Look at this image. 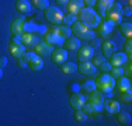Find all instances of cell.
I'll use <instances>...</instances> for the list:
<instances>
[{
	"label": "cell",
	"instance_id": "cell-20",
	"mask_svg": "<svg viewBox=\"0 0 132 126\" xmlns=\"http://www.w3.org/2000/svg\"><path fill=\"white\" fill-rule=\"evenodd\" d=\"M103 109L107 113H110V115H114V113H117L119 111V104H118V101H114V100H104Z\"/></svg>",
	"mask_w": 132,
	"mask_h": 126
},
{
	"label": "cell",
	"instance_id": "cell-21",
	"mask_svg": "<svg viewBox=\"0 0 132 126\" xmlns=\"http://www.w3.org/2000/svg\"><path fill=\"white\" fill-rule=\"evenodd\" d=\"M115 87L118 88L121 93H125V91H131V80L125 76H121V77L115 78Z\"/></svg>",
	"mask_w": 132,
	"mask_h": 126
},
{
	"label": "cell",
	"instance_id": "cell-32",
	"mask_svg": "<svg viewBox=\"0 0 132 126\" xmlns=\"http://www.w3.org/2000/svg\"><path fill=\"white\" fill-rule=\"evenodd\" d=\"M30 3L37 10H45V8L49 7V0H31Z\"/></svg>",
	"mask_w": 132,
	"mask_h": 126
},
{
	"label": "cell",
	"instance_id": "cell-11",
	"mask_svg": "<svg viewBox=\"0 0 132 126\" xmlns=\"http://www.w3.org/2000/svg\"><path fill=\"white\" fill-rule=\"evenodd\" d=\"M97 35L104 38V39H107L110 35H111L112 30H114V25H112L111 23H108L107 20H101L100 21V24L97 25Z\"/></svg>",
	"mask_w": 132,
	"mask_h": 126
},
{
	"label": "cell",
	"instance_id": "cell-24",
	"mask_svg": "<svg viewBox=\"0 0 132 126\" xmlns=\"http://www.w3.org/2000/svg\"><path fill=\"white\" fill-rule=\"evenodd\" d=\"M14 7L15 11H18L20 14H30L31 13V3L28 0H17Z\"/></svg>",
	"mask_w": 132,
	"mask_h": 126
},
{
	"label": "cell",
	"instance_id": "cell-29",
	"mask_svg": "<svg viewBox=\"0 0 132 126\" xmlns=\"http://www.w3.org/2000/svg\"><path fill=\"white\" fill-rule=\"evenodd\" d=\"M117 122L121 126H129L131 125V115L128 112H121V111H118L117 113Z\"/></svg>",
	"mask_w": 132,
	"mask_h": 126
},
{
	"label": "cell",
	"instance_id": "cell-25",
	"mask_svg": "<svg viewBox=\"0 0 132 126\" xmlns=\"http://www.w3.org/2000/svg\"><path fill=\"white\" fill-rule=\"evenodd\" d=\"M128 58L125 53H117L115 52L114 55L110 58V65L111 66H124L125 63H127Z\"/></svg>",
	"mask_w": 132,
	"mask_h": 126
},
{
	"label": "cell",
	"instance_id": "cell-6",
	"mask_svg": "<svg viewBox=\"0 0 132 126\" xmlns=\"http://www.w3.org/2000/svg\"><path fill=\"white\" fill-rule=\"evenodd\" d=\"M51 56V62L56 66H61L63 62L68 60V50L62 46H58V48H53L52 52L49 53Z\"/></svg>",
	"mask_w": 132,
	"mask_h": 126
},
{
	"label": "cell",
	"instance_id": "cell-19",
	"mask_svg": "<svg viewBox=\"0 0 132 126\" xmlns=\"http://www.w3.org/2000/svg\"><path fill=\"white\" fill-rule=\"evenodd\" d=\"M80 39H77L76 37H73V35H70V37H68L66 39L63 41V43H62V48H65L66 50H77L80 48Z\"/></svg>",
	"mask_w": 132,
	"mask_h": 126
},
{
	"label": "cell",
	"instance_id": "cell-39",
	"mask_svg": "<svg viewBox=\"0 0 132 126\" xmlns=\"http://www.w3.org/2000/svg\"><path fill=\"white\" fill-rule=\"evenodd\" d=\"M132 14V11H131V6L128 4L127 7H122V17H129V15Z\"/></svg>",
	"mask_w": 132,
	"mask_h": 126
},
{
	"label": "cell",
	"instance_id": "cell-16",
	"mask_svg": "<svg viewBox=\"0 0 132 126\" xmlns=\"http://www.w3.org/2000/svg\"><path fill=\"white\" fill-rule=\"evenodd\" d=\"M42 39H44V42H46V43H49V45H62L63 43V41L65 39H62L61 37H58L55 32H53L52 30H49V31H46V32H44V35H42Z\"/></svg>",
	"mask_w": 132,
	"mask_h": 126
},
{
	"label": "cell",
	"instance_id": "cell-23",
	"mask_svg": "<svg viewBox=\"0 0 132 126\" xmlns=\"http://www.w3.org/2000/svg\"><path fill=\"white\" fill-rule=\"evenodd\" d=\"M27 66L32 71H39L41 69L44 67V59L41 58V56H38V55H34L32 58H31V60L27 63Z\"/></svg>",
	"mask_w": 132,
	"mask_h": 126
},
{
	"label": "cell",
	"instance_id": "cell-4",
	"mask_svg": "<svg viewBox=\"0 0 132 126\" xmlns=\"http://www.w3.org/2000/svg\"><path fill=\"white\" fill-rule=\"evenodd\" d=\"M44 17H45V20L52 25H61L65 21L63 11L59 7H56V6H49L48 8H45V10H44Z\"/></svg>",
	"mask_w": 132,
	"mask_h": 126
},
{
	"label": "cell",
	"instance_id": "cell-31",
	"mask_svg": "<svg viewBox=\"0 0 132 126\" xmlns=\"http://www.w3.org/2000/svg\"><path fill=\"white\" fill-rule=\"evenodd\" d=\"M79 86H80V90H83L84 93H87V94L92 93L93 90H96V84H94V81H90V80H83Z\"/></svg>",
	"mask_w": 132,
	"mask_h": 126
},
{
	"label": "cell",
	"instance_id": "cell-13",
	"mask_svg": "<svg viewBox=\"0 0 132 126\" xmlns=\"http://www.w3.org/2000/svg\"><path fill=\"white\" fill-rule=\"evenodd\" d=\"M18 41H20L26 48H27V46H32V48H34V45H37V43L39 42V38L37 37L35 34L26 31V32H23L21 35H18Z\"/></svg>",
	"mask_w": 132,
	"mask_h": 126
},
{
	"label": "cell",
	"instance_id": "cell-5",
	"mask_svg": "<svg viewBox=\"0 0 132 126\" xmlns=\"http://www.w3.org/2000/svg\"><path fill=\"white\" fill-rule=\"evenodd\" d=\"M104 17L112 25H118L122 21V6L119 3H112L104 13Z\"/></svg>",
	"mask_w": 132,
	"mask_h": 126
},
{
	"label": "cell",
	"instance_id": "cell-26",
	"mask_svg": "<svg viewBox=\"0 0 132 126\" xmlns=\"http://www.w3.org/2000/svg\"><path fill=\"white\" fill-rule=\"evenodd\" d=\"M52 31H53V32H55L58 37H61L62 39H66L68 37L72 35L70 28H69V27H65V25H55V27L52 28Z\"/></svg>",
	"mask_w": 132,
	"mask_h": 126
},
{
	"label": "cell",
	"instance_id": "cell-44",
	"mask_svg": "<svg viewBox=\"0 0 132 126\" xmlns=\"http://www.w3.org/2000/svg\"><path fill=\"white\" fill-rule=\"evenodd\" d=\"M131 46H132V38H127V41H125V49L131 48Z\"/></svg>",
	"mask_w": 132,
	"mask_h": 126
},
{
	"label": "cell",
	"instance_id": "cell-46",
	"mask_svg": "<svg viewBox=\"0 0 132 126\" xmlns=\"http://www.w3.org/2000/svg\"><path fill=\"white\" fill-rule=\"evenodd\" d=\"M3 78V69H0V80Z\"/></svg>",
	"mask_w": 132,
	"mask_h": 126
},
{
	"label": "cell",
	"instance_id": "cell-9",
	"mask_svg": "<svg viewBox=\"0 0 132 126\" xmlns=\"http://www.w3.org/2000/svg\"><path fill=\"white\" fill-rule=\"evenodd\" d=\"M93 55H94V48L93 46L81 45L80 48L77 49L76 58H77V60H79V63H81V62H89L90 59L93 58Z\"/></svg>",
	"mask_w": 132,
	"mask_h": 126
},
{
	"label": "cell",
	"instance_id": "cell-33",
	"mask_svg": "<svg viewBox=\"0 0 132 126\" xmlns=\"http://www.w3.org/2000/svg\"><path fill=\"white\" fill-rule=\"evenodd\" d=\"M73 119L77 122V123H84V122L87 121V115L86 112L83 111V109H76L73 113Z\"/></svg>",
	"mask_w": 132,
	"mask_h": 126
},
{
	"label": "cell",
	"instance_id": "cell-2",
	"mask_svg": "<svg viewBox=\"0 0 132 126\" xmlns=\"http://www.w3.org/2000/svg\"><path fill=\"white\" fill-rule=\"evenodd\" d=\"M70 32L73 37H76L80 41H92L94 38V32L90 27L80 23L79 20H75L70 25Z\"/></svg>",
	"mask_w": 132,
	"mask_h": 126
},
{
	"label": "cell",
	"instance_id": "cell-22",
	"mask_svg": "<svg viewBox=\"0 0 132 126\" xmlns=\"http://www.w3.org/2000/svg\"><path fill=\"white\" fill-rule=\"evenodd\" d=\"M114 3V0H96V4H94V7H96V11L98 15H104L105 10L110 7V6Z\"/></svg>",
	"mask_w": 132,
	"mask_h": 126
},
{
	"label": "cell",
	"instance_id": "cell-14",
	"mask_svg": "<svg viewBox=\"0 0 132 126\" xmlns=\"http://www.w3.org/2000/svg\"><path fill=\"white\" fill-rule=\"evenodd\" d=\"M115 50H117V45H115L114 41L105 39L104 42L101 43V55L104 56L105 59L111 58V56L115 53Z\"/></svg>",
	"mask_w": 132,
	"mask_h": 126
},
{
	"label": "cell",
	"instance_id": "cell-18",
	"mask_svg": "<svg viewBox=\"0 0 132 126\" xmlns=\"http://www.w3.org/2000/svg\"><path fill=\"white\" fill-rule=\"evenodd\" d=\"M77 70H79V73H81L83 76H94V74H96L97 67L89 60V62H81V63H79Z\"/></svg>",
	"mask_w": 132,
	"mask_h": 126
},
{
	"label": "cell",
	"instance_id": "cell-27",
	"mask_svg": "<svg viewBox=\"0 0 132 126\" xmlns=\"http://www.w3.org/2000/svg\"><path fill=\"white\" fill-rule=\"evenodd\" d=\"M61 71L62 73H65V74H73L75 71H77V65L76 63H73V62H63L61 66Z\"/></svg>",
	"mask_w": 132,
	"mask_h": 126
},
{
	"label": "cell",
	"instance_id": "cell-10",
	"mask_svg": "<svg viewBox=\"0 0 132 126\" xmlns=\"http://www.w3.org/2000/svg\"><path fill=\"white\" fill-rule=\"evenodd\" d=\"M84 102H86V98H84V95L81 93H79V91H73V93L69 95V105H70L75 111L83 108Z\"/></svg>",
	"mask_w": 132,
	"mask_h": 126
},
{
	"label": "cell",
	"instance_id": "cell-7",
	"mask_svg": "<svg viewBox=\"0 0 132 126\" xmlns=\"http://www.w3.org/2000/svg\"><path fill=\"white\" fill-rule=\"evenodd\" d=\"M24 52H26V46L18 41V38H14V39L10 41V43H9V53L11 55V58L18 59L23 56Z\"/></svg>",
	"mask_w": 132,
	"mask_h": 126
},
{
	"label": "cell",
	"instance_id": "cell-40",
	"mask_svg": "<svg viewBox=\"0 0 132 126\" xmlns=\"http://www.w3.org/2000/svg\"><path fill=\"white\" fill-rule=\"evenodd\" d=\"M83 4H84V7H94L96 0H83Z\"/></svg>",
	"mask_w": 132,
	"mask_h": 126
},
{
	"label": "cell",
	"instance_id": "cell-34",
	"mask_svg": "<svg viewBox=\"0 0 132 126\" xmlns=\"http://www.w3.org/2000/svg\"><path fill=\"white\" fill-rule=\"evenodd\" d=\"M108 73L112 76V78H118V77H121V76H125L124 67H121V66H111Z\"/></svg>",
	"mask_w": 132,
	"mask_h": 126
},
{
	"label": "cell",
	"instance_id": "cell-30",
	"mask_svg": "<svg viewBox=\"0 0 132 126\" xmlns=\"http://www.w3.org/2000/svg\"><path fill=\"white\" fill-rule=\"evenodd\" d=\"M81 109H83V111L86 112V115H92V116H94V118H97V116L100 115V112H101L100 109L94 108L92 104H89L87 101L84 102V105H83V108H81Z\"/></svg>",
	"mask_w": 132,
	"mask_h": 126
},
{
	"label": "cell",
	"instance_id": "cell-45",
	"mask_svg": "<svg viewBox=\"0 0 132 126\" xmlns=\"http://www.w3.org/2000/svg\"><path fill=\"white\" fill-rule=\"evenodd\" d=\"M55 3L58 6H65L66 3H68V0H55Z\"/></svg>",
	"mask_w": 132,
	"mask_h": 126
},
{
	"label": "cell",
	"instance_id": "cell-36",
	"mask_svg": "<svg viewBox=\"0 0 132 126\" xmlns=\"http://www.w3.org/2000/svg\"><path fill=\"white\" fill-rule=\"evenodd\" d=\"M121 101H124L125 104H131V101H132L131 91H125V93H122L121 94Z\"/></svg>",
	"mask_w": 132,
	"mask_h": 126
},
{
	"label": "cell",
	"instance_id": "cell-12",
	"mask_svg": "<svg viewBox=\"0 0 132 126\" xmlns=\"http://www.w3.org/2000/svg\"><path fill=\"white\" fill-rule=\"evenodd\" d=\"M87 102L92 104L94 108H97V109H100V111H101L103 102H104L103 93H100L98 90H93L92 93H89V100H87Z\"/></svg>",
	"mask_w": 132,
	"mask_h": 126
},
{
	"label": "cell",
	"instance_id": "cell-42",
	"mask_svg": "<svg viewBox=\"0 0 132 126\" xmlns=\"http://www.w3.org/2000/svg\"><path fill=\"white\" fill-rule=\"evenodd\" d=\"M17 65H18V67H20V69L27 67V62H24L23 58H18V59H17Z\"/></svg>",
	"mask_w": 132,
	"mask_h": 126
},
{
	"label": "cell",
	"instance_id": "cell-8",
	"mask_svg": "<svg viewBox=\"0 0 132 126\" xmlns=\"http://www.w3.org/2000/svg\"><path fill=\"white\" fill-rule=\"evenodd\" d=\"M27 31V21L24 18L18 17V18H14L13 21L10 23V32L14 34V35H21L23 32Z\"/></svg>",
	"mask_w": 132,
	"mask_h": 126
},
{
	"label": "cell",
	"instance_id": "cell-37",
	"mask_svg": "<svg viewBox=\"0 0 132 126\" xmlns=\"http://www.w3.org/2000/svg\"><path fill=\"white\" fill-rule=\"evenodd\" d=\"M98 69H100V71H101V73H108L110 69H111V65H110V62L105 60L104 63H103V65L98 66Z\"/></svg>",
	"mask_w": 132,
	"mask_h": 126
},
{
	"label": "cell",
	"instance_id": "cell-1",
	"mask_svg": "<svg viewBox=\"0 0 132 126\" xmlns=\"http://www.w3.org/2000/svg\"><path fill=\"white\" fill-rule=\"evenodd\" d=\"M76 20H79L80 23H83L84 25L93 28H97V25L101 21V17L93 10V7H83L81 10L76 14Z\"/></svg>",
	"mask_w": 132,
	"mask_h": 126
},
{
	"label": "cell",
	"instance_id": "cell-35",
	"mask_svg": "<svg viewBox=\"0 0 132 126\" xmlns=\"http://www.w3.org/2000/svg\"><path fill=\"white\" fill-rule=\"evenodd\" d=\"M104 62H105V58L101 55V53H94V55H93L92 63H93L94 66H96V67H98V66H100V65H103Z\"/></svg>",
	"mask_w": 132,
	"mask_h": 126
},
{
	"label": "cell",
	"instance_id": "cell-38",
	"mask_svg": "<svg viewBox=\"0 0 132 126\" xmlns=\"http://www.w3.org/2000/svg\"><path fill=\"white\" fill-rule=\"evenodd\" d=\"M34 55H35L34 52H24L21 58H23V60H24V62H27V63H28V62L31 60V58H32Z\"/></svg>",
	"mask_w": 132,
	"mask_h": 126
},
{
	"label": "cell",
	"instance_id": "cell-17",
	"mask_svg": "<svg viewBox=\"0 0 132 126\" xmlns=\"http://www.w3.org/2000/svg\"><path fill=\"white\" fill-rule=\"evenodd\" d=\"M65 6H66L68 14H72V15H76L77 13L84 7L83 0H68V3H66Z\"/></svg>",
	"mask_w": 132,
	"mask_h": 126
},
{
	"label": "cell",
	"instance_id": "cell-15",
	"mask_svg": "<svg viewBox=\"0 0 132 126\" xmlns=\"http://www.w3.org/2000/svg\"><path fill=\"white\" fill-rule=\"evenodd\" d=\"M52 49H53V46L49 45V43H46V42H44V41L42 42H38L37 45H34V53L41 56V58L49 56V53L52 52Z\"/></svg>",
	"mask_w": 132,
	"mask_h": 126
},
{
	"label": "cell",
	"instance_id": "cell-41",
	"mask_svg": "<svg viewBox=\"0 0 132 126\" xmlns=\"http://www.w3.org/2000/svg\"><path fill=\"white\" fill-rule=\"evenodd\" d=\"M7 66V58L6 56H0V69H4Z\"/></svg>",
	"mask_w": 132,
	"mask_h": 126
},
{
	"label": "cell",
	"instance_id": "cell-3",
	"mask_svg": "<svg viewBox=\"0 0 132 126\" xmlns=\"http://www.w3.org/2000/svg\"><path fill=\"white\" fill-rule=\"evenodd\" d=\"M94 84H96V90H98L100 93L110 94L115 88V78H112L110 73H101L96 77Z\"/></svg>",
	"mask_w": 132,
	"mask_h": 126
},
{
	"label": "cell",
	"instance_id": "cell-43",
	"mask_svg": "<svg viewBox=\"0 0 132 126\" xmlns=\"http://www.w3.org/2000/svg\"><path fill=\"white\" fill-rule=\"evenodd\" d=\"M125 73H127V77L128 78H131V62L128 60V65H127V67H125Z\"/></svg>",
	"mask_w": 132,
	"mask_h": 126
},
{
	"label": "cell",
	"instance_id": "cell-28",
	"mask_svg": "<svg viewBox=\"0 0 132 126\" xmlns=\"http://www.w3.org/2000/svg\"><path fill=\"white\" fill-rule=\"evenodd\" d=\"M118 30L121 32V35L124 38H132V24L131 23H119Z\"/></svg>",
	"mask_w": 132,
	"mask_h": 126
}]
</instances>
